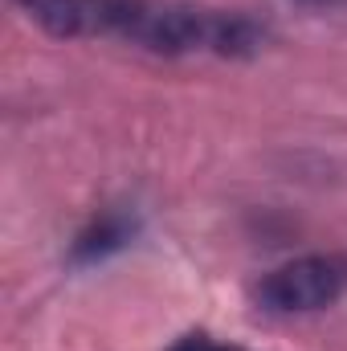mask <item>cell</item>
<instances>
[{
    "label": "cell",
    "mask_w": 347,
    "mask_h": 351,
    "mask_svg": "<svg viewBox=\"0 0 347 351\" xmlns=\"http://www.w3.org/2000/svg\"><path fill=\"white\" fill-rule=\"evenodd\" d=\"M37 29L62 41L106 37L156 58L246 62L270 41V25L217 4L192 0H12Z\"/></svg>",
    "instance_id": "6da1fadb"
},
{
    "label": "cell",
    "mask_w": 347,
    "mask_h": 351,
    "mask_svg": "<svg viewBox=\"0 0 347 351\" xmlns=\"http://www.w3.org/2000/svg\"><path fill=\"white\" fill-rule=\"evenodd\" d=\"M347 294V258L344 254H302L274 265L254 282V302L265 315L294 319L319 315Z\"/></svg>",
    "instance_id": "7a4b0ae2"
},
{
    "label": "cell",
    "mask_w": 347,
    "mask_h": 351,
    "mask_svg": "<svg viewBox=\"0 0 347 351\" xmlns=\"http://www.w3.org/2000/svg\"><path fill=\"white\" fill-rule=\"evenodd\" d=\"M131 237H135V221L127 213H98L86 229L74 237L70 262L94 265V262H102V258H110V254H119Z\"/></svg>",
    "instance_id": "3957f363"
},
{
    "label": "cell",
    "mask_w": 347,
    "mask_h": 351,
    "mask_svg": "<svg viewBox=\"0 0 347 351\" xmlns=\"http://www.w3.org/2000/svg\"><path fill=\"white\" fill-rule=\"evenodd\" d=\"M168 351H250V348L229 343V339H217V335H208V331H188V335L176 339Z\"/></svg>",
    "instance_id": "277c9868"
},
{
    "label": "cell",
    "mask_w": 347,
    "mask_h": 351,
    "mask_svg": "<svg viewBox=\"0 0 347 351\" xmlns=\"http://www.w3.org/2000/svg\"><path fill=\"white\" fill-rule=\"evenodd\" d=\"M302 8H315V12H331V8H347V0H294Z\"/></svg>",
    "instance_id": "5b68a950"
}]
</instances>
